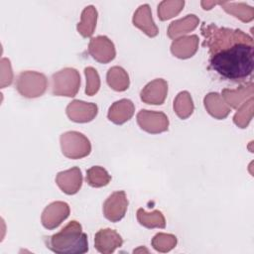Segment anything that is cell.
I'll use <instances>...</instances> for the list:
<instances>
[{"label": "cell", "instance_id": "6da1fadb", "mask_svg": "<svg viewBox=\"0 0 254 254\" xmlns=\"http://www.w3.org/2000/svg\"><path fill=\"white\" fill-rule=\"evenodd\" d=\"M203 47L208 49L209 68L224 79L241 82L251 76L254 65L253 38L239 29L202 23Z\"/></svg>", "mask_w": 254, "mask_h": 254}, {"label": "cell", "instance_id": "7a4b0ae2", "mask_svg": "<svg viewBox=\"0 0 254 254\" xmlns=\"http://www.w3.org/2000/svg\"><path fill=\"white\" fill-rule=\"evenodd\" d=\"M47 248L59 254H83L88 251L87 235L76 220L69 221L62 230L44 238Z\"/></svg>", "mask_w": 254, "mask_h": 254}, {"label": "cell", "instance_id": "3957f363", "mask_svg": "<svg viewBox=\"0 0 254 254\" xmlns=\"http://www.w3.org/2000/svg\"><path fill=\"white\" fill-rule=\"evenodd\" d=\"M80 86L79 72L73 67H64L51 77V89L55 96L74 97Z\"/></svg>", "mask_w": 254, "mask_h": 254}, {"label": "cell", "instance_id": "277c9868", "mask_svg": "<svg viewBox=\"0 0 254 254\" xmlns=\"http://www.w3.org/2000/svg\"><path fill=\"white\" fill-rule=\"evenodd\" d=\"M48 87L47 76L35 70H25L19 73L16 79L17 91L26 98L42 96Z\"/></svg>", "mask_w": 254, "mask_h": 254}, {"label": "cell", "instance_id": "5b68a950", "mask_svg": "<svg viewBox=\"0 0 254 254\" xmlns=\"http://www.w3.org/2000/svg\"><path fill=\"white\" fill-rule=\"evenodd\" d=\"M61 149L64 156L68 159H81L91 152L89 139L77 131H66L60 137Z\"/></svg>", "mask_w": 254, "mask_h": 254}, {"label": "cell", "instance_id": "8992f818", "mask_svg": "<svg viewBox=\"0 0 254 254\" xmlns=\"http://www.w3.org/2000/svg\"><path fill=\"white\" fill-rule=\"evenodd\" d=\"M136 119L139 127L150 134H159L169 128V118L161 111L142 109L138 112Z\"/></svg>", "mask_w": 254, "mask_h": 254}, {"label": "cell", "instance_id": "52a82bcc", "mask_svg": "<svg viewBox=\"0 0 254 254\" xmlns=\"http://www.w3.org/2000/svg\"><path fill=\"white\" fill-rule=\"evenodd\" d=\"M128 199L124 190H117L112 192L103 203V214L106 219L111 222H118L121 220L127 211Z\"/></svg>", "mask_w": 254, "mask_h": 254}, {"label": "cell", "instance_id": "ba28073f", "mask_svg": "<svg viewBox=\"0 0 254 254\" xmlns=\"http://www.w3.org/2000/svg\"><path fill=\"white\" fill-rule=\"evenodd\" d=\"M70 213L69 205L64 201H54L47 205L42 212L41 221L45 228L52 230L64 221Z\"/></svg>", "mask_w": 254, "mask_h": 254}, {"label": "cell", "instance_id": "9c48e42d", "mask_svg": "<svg viewBox=\"0 0 254 254\" xmlns=\"http://www.w3.org/2000/svg\"><path fill=\"white\" fill-rule=\"evenodd\" d=\"M88 53L93 60L101 64L110 63L116 56L115 46L106 36L91 38L88 44Z\"/></svg>", "mask_w": 254, "mask_h": 254}, {"label": "cell", "instance_id": "30bf717a", "mask_svg": "<svg viewBox=\"0 0 254 254\" xmlns=\"http://www.w3.org/2000/svg\"><path fill=\"white\" fill-rule=\"evenodd\" d=\"M65 112L69 120L76 123H87L96 117L98 107L95 103L74 99L68 103Z\"/></svg>", "mask_w": 254, "mask_h": 254}, {"label": "cell", "instance_id": "8fae6325", "mask_svg": "<svg viewBox=\"0 0 254 254\" xmlns=\"http://www.w3.org/2000/svg\"><path fill=\"white\" fill-rule=\"evenodd\" d=\"M168 94V82L163 78H156L148 82L140 92L141 100L146 104L161 105Z\"/></svg>", "mask_w": 254, "mask_h": 254}, {"label": "cell", "instance_id": "7c38bea8", "mask_svg": "<svg viewBox=\"0 0 254 254\" xmlns=\"http://www.w3.org/2000/svg\"><path fill=\"white\" fill-rule=\"evenodd\" d=\"M123 239L121 235L114 229L104 228L100 229L95 233L94 236V247L95 249L103 254L113 253L117 248L121 247Z\"/></svg>", "mask_w": 254, "mask_h": 254}, {"label": "cell", "instance_id": "4fadbf2b", "mask_svg": "<svg viewBox=\"0 0 254 254\" xmlns=\"http://www.w3.org/2000/svg\"><path fill=\"white\" fill-rule=\"evenodd\" d=\"M56 183L61 190L66 194H75L82 186V175L78 167L62 171L56 177Z\"/></svg>", "mask_w": 254, "mask_h": 254}, {"label": "cell", "instance_id": "5bb4252c", "mask_svg": "<svg viewBox=\"0 0 254 254\" xmlns=\"http://www.w3.org/2000/svg\"><path fill=\"white\" fill-rule=\"evenodd\" d=\"M132 22L135 27L150 38H154L159 34V29L153 20L152 11L148 4L140 5L137 8L133 15Z\"/></svg>", "mask_w": 254, "mask_h": 254}, {"label": "cell", "instance_id": "9a60e30c", "mask_svg": "<svg viewBox=\"0 0 254 254\" xmlns=\"http://www.w3.org/2000/svg\"><path fill=\"white\" fill-rule=\"evenodd\" d=\"M199 39L196 35L183 36L173 41L171 45V53L178 59H190L197 52Z\"/></svg>", "mask_w": 254, "mask_h": 254}, {"label": "cell", "instance_id": "2e32d148", "mask_svg": "<svg viewBox=\"0 0 254 254\" xmlns=\"http://www.w3.org/2000/svg\"><path fill=\"white\" fill-rule=\"evenodd\" d=\"M135 112L134 103L127 98H122L111 104L108 109L107 118L114 124L121 125L129 121Z\"/></svg>", "mask_w": 254, "mask_h": 254}, {"label": "cell", "instance_id": "e0dca14e", "mask_svg": "<svg viewBox=\"0 0 254 254\" xmlns=\"http://www.w3.org/2000/svg\"><path fill=\"white\" fill-rule=\"evenodd\" d=\"M253 81H249L246 84L240 85L236 89L224 88L221 91V96L225 103L230 107L237 109L241 104H243L247 99L253 97Z\"/></svg>", "mask_w": 254, "mask_h": 254}, {"label": "cell", "instance_id": "ac0fdd59", "mask_svg": "<svg viewBox=\"0 0 254 254\" xmlns=\"http://www.w3.org/2000/svg\"><path fill=\"white\" fill-rule=\"evenodd\" d=\"M203 104L209 115L221 120L228 116L230 107L225 103L222 96L217 92H209L203 98Z\"/></svg>", "mask_w": 254, "mask_h": 254}, {"label": "cell", "instance_id": "d6986e66", "mask_svg": "<svg viewBox=\"0 0 254 254\" xmlns=\"http://www.w3.org/2000/svg\"><path fill=\"white\" fill-rule=\"evenodd\" d=\"M199 24V19L194 14H189L182 19L173 21L168 27V37L170 39H177L183 37L185 34H188L193 31Z\"/></svg>", "mask_w": 254, "mask_h": 254}, {"label": "cell", "instance_id": "ffe728a7", "mask_svg": "<svg viewBox=\"0 0 254 254\" xmlns=\"http://www.w3.org/2000/svg\"><path fill=\"white\" fill-rule=\"evenodd\" d=\"M97 10L93 5H88L82 10L80 22L77 24L76 29L83 38H89L94 33L97 23Z\"/></svg>", "mask_w": 254, "mask_h": 254}, {"label": "cell", "instance_id": "44dd1931", "mask_svg": "<svg viewBox=\"0 0 254 254\" xmlns=\"http://www.w3.org/2000/svg\"><path fill=\"white\" fill-rule=\"evenodd\" d=\"M228 14L234 16L244 23L251 22L254 19V8L246 3L236 2H217Z\"/></svg>", "mask_w": 254, "mask_h": 254}, {"label": "cell", "instance_id": "7402d4cb", "mask_svg": "<svg viewBox=\"0 0 254 254\" xmlns=\"http://www.w3.org/2000/svg\"><path fill=\"white\" fill-rule=\"evenodd\" d=\"M107 84L115 91H125L128 89L130 84V79L127 71L118 65L112 66L108 69L106 73Z\"/></svg>", "mask_w": 254, "mask_h": 254}, {"label": "cell", "instance_id": "603a6c76", "mask_svg": "<svg viewBox=\"0 0 254 254\" xmlns=\"http://www.w3.org/2000/svg\"><path fill=\"white\" fill-rule=\"evenodd\" d=\"M174 111L181 119L189 118L194 109L192 98L189 91H181L177 94L176 98L174 99Z\"/></svg>", "mask_w": 254, "mask_h": 254}, {"label": "cell", "instance_id": "cb8c5ba5", "mask_svg": "<svg viewBox=\"0 0 254 254\" xmlns=\"http://www.w3.org/2000/svg\"><path fill=\"white\" fill-rule=\"evenodd\" d=\"M137 220L138 222L146 228H165L166 219L162 211L153 210L151 212H146L143 208L137 210Z\"/></svg>", "mask_w": 254, "mask_h": 254}, {"label": "cell", "instance_id": "d4e9b609", "mask_svg": "<svg viewBox=\"0 0 254 254\" xmlns=\"http://www.w3.org/2000/svg\"><path fill=\"white\" fill-rule=\"evenodd\" d=\"M86 183L92 188H102L111 181V176L100 166H93L86 171Z\"/></svg>", "mask_w": 254, "mask_h": 254}, {"label": "cell", "instance_id": "484cf974", "mask_svg": "<svg viewBox=\"0 0 254 254\" xmlns=\"http://www.w3.org/2000/svg\"><path fill=\"white\" fill-rule=\"evenodd\" d=\"M185 6L184 0H165L158 5V17L161 21L172 19L179 15Z\"/></svg>", "mask_w": 254, "mask_h": 254}, {"label": "cell", "instance_id": "4316f807", "mask_svg": "<svg viewBox=\"0 0 254 254\" xmlns=\"http://www.w3.org/2000/svg\"><path fill=\"white\" fill-rule=\"evenodd\" d=\"M253 97L247 99L243 104H241L237 108L238 110L233 116L234 124L241 129L246 128L253 117Z\"/></svg>", "mask_w": 254, "mask_h": 254}, {"label": "cell", "instance_id": "83f0119b", "mask_svg": "<svg viewBox=\"0 0 254 254\" xmlns=\"http://www.w3.org/2000/svg\"><path fill=\"white\" fill-rule=\"evenodd\" d=\"M177 237L174 234L159 232L152 238L151 244L156 251L166 253L174 249L177 245Z\"/></svg>", "mask_w": 254, "mask_h": 254}, {"label": "cell", "instance_id": "f1b7e54d", "mask_svg": "<svg viewBox=\"0 0 254 254\" xmlns=\"http://www.w3.org/2000/svg\"><path fill=\"white\" fill-rule=\"evenodd\" d=\"M84 74L86 78L85 94L92 96L96 94L100 88V77L95 68L92 66H87L84 68Z\"/></svg>", "mask_w": 254, "mask_h": 254}, {"label": "cell", "instance_id": "f546056e", "mask_svg": "<svg viewBox=\"0 0 254 254\" xmlns=\"http://www.w3.org/2000/svg\"><path fill=\"white\" fill-rule=\"evenodd\" d=\"M1 88L9 86L13 81V71L9 59L1 60Z\"/></svg>", "mask_w": 254, "mask_h": 254}, {"label": "cell", "instance_id": "4dcf8cb0", "mask_svg": "<svg viewBox=\"0 0 254 254\" xmlns=\"http://www.w3.org/2000/svg\"><path fill=\"white\" fill-rule=\"evenodd\" d=\"M201 6L204 10H210L213 6L217 5V2H214V1H201Z\"/></svg>", "mask_w": 254, "mask_h": 254}]
</instances>
